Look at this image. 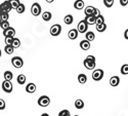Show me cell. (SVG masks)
<instances>
[{
    "instance_id": "obj_35",
    "label": "cell",
    "mask_w": 128,
    "mask_h": 116,
    "mask_svg": "<svg viewBox=\"0 0 128 116\" xmlns=\"http://www.w3.org/2000/svg\"><path fill=\"white\" fill-rule=\"evenodd\" d=\"M70 115L71 114H70V112L68 110H62V111H60L58 113V116H70Z\"/></svg>"
},
{
    "instance_id": "obj_15",
    "label": "cell",
    "mask_w": 128,
    "mask_h": 116,
    "mask_svg": "<svg viewBox=\"0 0 128 116\" xmlns=\"http://www.w3.org/2000/svg\"><path fill=\"white\" fill-rule=\"evenodd\" d=\"M85 22H86L88 25H94L95 24V17H93L92 15L90 16H86L85 17Z\"/></svg>"
},
{
    "instance_id": "obj_13",
    "label": "cell",
    "mask_w": 128,
    "mask_h": 116,
    "mask_svg": "<svg viewBox=\"0 0 128 116\" xmlns=\"http://www.w3.org/2000/svg\"><path fill=\"white\" fill-rule=\"evenodd\" d=\"M119 83H120V78L118 76H113L110 78V84L112 86H118Z\"/></svg>"
},
{
    "instance_id": "obj_41",
    "label": "cell",
    "mask_w": 128,
    "mask_h": 116,
    "mask_svg": "<svg viewBox=\"0 0 128 116\" xmlns=\"http://www.w3.org/2000/svg\"><path fill=\"white\" fill-rule=\"evenodd\" d=\"M54 0H46V2H48V3H52Z\"/></svg>"
},
{
    "instance_id": "obj_36",
    "label": "cell",
    "mask_w": 128,
    "mask_h": 116,
    "mask_svg": "<svg viewBox=\"0 0 128 116\" xmlns=\"http://www.w3.org/2000/svg\"><path fill=\"white\" fill-rule=\"evenodd\" d=\"M12 40H14V37H5V44L12 45Z\"/></svg>"
},
{
    "instance_id": "obj_4",
    "label": "cell",
    "mask_w": 128,
    "mask_h": 116,
    "mask_svg": "<svg viewBox=\"0 0 128 116\" xmlns=\"http://www.w3.org/2000/svg\"><path fill=\"white\" fill-rule=\"evenodd\" d=\"M2 89H3L5 92H7V93H9V92L12 91L14 86H12V83L10 82V80H4V81L2 82Z\"/></svg>"
},
{
    "instance_id": "obj_39",
    "label": "cell",
    "mask_w": 128,
    "mask_h": 116,
    "mask_svg": "<svg viewBox=\"0 0 128 116\" xmlns=\"http://www.w3.org/2000/svg\"><path fill=\"white\" fill-rule=\"evenodd\" d=\"M120 4L122 6H126L128 4V0H120Z\"/></svg>"
},
{
    "instance_id": "obj_43",
    "label": "cell",
    "mask_w": 128,
    "mask_h": 116,
    "mask_svg": "<svg viewBox=\"0 0 128 116\" xmlns=\"http://www.w3.org/2000/svg\"><path fill=\"white\" fill-rule=\"evenodd\" d=\"M0 23H1V19H0Z\"/></svg>"
},
{
    "instance_id": "obj_19",
    "label": "cell",
    "mask_w": 128,
    "mask_h": 116,
    "mask_svg": "<svg viewBox=\"0 0 128 116\" xmlns=\"http://www.w3.org/2000/svg\"><path fill=\"white\" fill-rule=\"evenodd\" d=\"M73 21H74V18L72 15H68L65 17V19H64V22H65L67 25H71L73 23Z\"/></svg>"
},
{
    "instance_id": "obj_30",
    "label": "cell",
    "mask_w": 128,
    "mask_h": 116,
    "mask_svg": "<svg viewBox=\"0 0 128 116\" xmlns=\"http://www.w3.org/2000/svg\"><path fill=\"white\" fill-rule=\"evenodd\" d=\"M9 27V23L8 21H1V23H0V28H1L2 30H5Z\"/></svg>"
},
{
    "instance_id": "obj_2",
    "label": "cell",
    "mask_w": 128,
    "mask_h": 116,
    "mask_svg": "<svg viewBox=\"0 0 128 116\" xmlns=\"http://www.w3.org/2000/svg\"><path fill=\"white\" fill-rule=\"evenodd\" d=\"M12 5L9 3V0H6L3 3L0 4V14H3V13H9L12 10Z\"/></svg>"
},
{
    "instance_id": "obj_20",
    "label": "cell",
    "mask_w": 128,
    "mask_h": 116,
    "mask_svg": "<svg viewBox=\"0 0 128 116\" xmlns=\"http://www.w3.org/2000/svg\"><path fill=\"white\" fill-rule=\"evenodd\" d=\"M18 83L20 84V85H23V84L26 83V76L24 74H20L18 76Z\"/></svg>"
},
{
    "instance_id": "obj_23",
    "label": "cell",
    "mask_w": 128,
    "mask_h": 116,
    "mask_svg": "<svg viewBox=\"0 0 128 116\" xmlns=\"http://www.w3.org/2000/svg\"><path fill=\"white\" fill-rule=\"evenodd\" d=\"M106 25L104 23L96 24V30L98 31V32H104V31H106Z\"/></svg>"
},
{
    "instance_id": "obj_3",
    "label": "cell",
    "mask_w": 128,
    "mask_h": 116,
    "mask_svg": "<svg viewBox=\"0 0 128 116\" xmlns=\"http://www.w3.org/2000/svg\"><path fill=\"white\" fill-rule=\"evenodd\" d=\"M12 66H14V68L20 69V68L23 67L24 61H23L22 58H20V57H14V58L12 59Z\"/></svg>"
},
{
    "instance_id": "obj_34",
    "label": "cell",
    "mask_w": 128,
    "mask_h": 116,
    "mask_svg": "<svg viewBox=\"0 0 128 116\" xmlns=\"http://www.w3.org/2000/svg\"><path fill=\"white\" fill-rule=\"evenodd\" d=\"M0 19H1V21H8V19H9V15H8V13L0 14Z\"/></svg>"
},
{
    "instance_id": "obj_24",
    "label": "cell",
    "mask_w": 128,
    "mask_h": 116,
    "mask_svg": "<svg viewBox=\"0 0 128 116\" xmlns=\"http://www.w3.org/2000/svg\"><path fill=\"white\" fill-rule=\"evenodd\" d=\"M78 81H79L81 84L85 83V82L87 81V76L85 75V74H79V75H78Z\"/></svg>"
},
{
    "instance_id": "obj_8",
    "label": "cell",
    "mask_w": 128,
    "mask_h": 116,
    "mask_svg": "<svg viewBox=\"0 0 128 116\" xmlns=\"http://www.w3.org/2000/svg\"><path fill=\"white\" fill-rule=\"evenodd\" d=\"M62 32V26L58 25V24H56L53 25L51 28H50V34L52 36H58Z\"/></svg>"
},
{
    "instance_id": "obj_17",
    "label": "cell",
    "mask_w": 128,
    "mask_h": 116,
    "mask_svg": "<svg viewBox=\"0 0 128 116\" xmlns=\"http://www.w3.org/2000/svg\"><path fill=\"white\" fill-rule=\"evenodd\" d=\"M85 38H86L88 41H93L95 39V35L93 32H91V31H87L86 35H85Z\"/></svg>"
},
{
    "instance_id": "obj_28",
    "label": "cell",
    "mask_w": 128,
    "mask_h": 116,
    "mask_svg": "<svg viewBox=\"0 0 128 116\" xmlns=\"http://www.w3.org/2000/svg\"><path fill=\"white\" fill-rule=\"evenodd\" d=\"M12 45L14 48H18V47H20V39H18V38H14Z\"/></svg>"
},
{
    "instance_id": "obj_1",
    "label": "cell",
    "mask_w": 128,
    "mask_h": 116,
    "mask_svg": "<svg viewBox=\"0 0 128 116\" xmlns=\"http://www.w3.org/2000/svg\"><path fill=\"white\" fill-rule=\"evenodd\" d=\"M84 66L88 70H93L95 68V58L91 55L87 56L86 59L84 60Z\"/></svg>"
},
{
    "instance_id": "obj_14",
    "label": "cell",
    "mask_w": 128,
    "mask_h": 116,
    "mask_svg": "<svg viewBox=\"0 0 128 116\" xmlns=\"http://www.w3.org/2000/svg\"><path fill=\"white\" fill-rule=\"evenodd\" d=\"M26 91L29 93H33L36 91V85L34 83H28V85L26 86Z\"/></svg>"
},
{
    "instance_id": "obj_33",
    "label": "cell",
    "mask_w": 128,
    "mask_h": 116,
    "mask_svg": "<svg viewBox=\"0 0 128 116\" xmlns=\"http://www.w3.org/2000/svg\"><path fill=\"white\" fill-rule=\"evenodd\" d=\"M104 4L106 7H112L114 4V0H104Z\"/></svg>"
},
{
    "instance_id": "obj_29",
    "label": "cell",
    "mask_w": 128,
    "mask_h": 116,
    "mask_svg": "<svg viewBox=\"0 0 128 116\" xmlns=\"http://www.w3.org/2000/svg\"><path fill=\"white\" fill-rule=\"evenodd\" d=\"M9 3H10V5H12V9H16L20 4V0H9Z\"/></svg>"
},
{
    "instance_id": "obj_9",
    "label": "cell",
    "mask_w": 128,
    "mask_h": 116,
    "mask_svg": "<svg viewBox=\"0 0 128 116\" xmlns=\"http://www.w3.org/2000/svg\"><path fill=\"white\" fill-rule=\"evenodd\" d=\"M31 13L33 16L38 17L41 14V6L39 5V3H34L31 7Z\"/></svg>"
},
{
    "instance_id": "obj_10",
    "label": "cell",
    "mask_w": 128,
    "mask_h": 116,
    "mask_svg": "<svg viewBox=\"0 0 128 116\" xmlns=\"http://www.w3.org/2000/svg\"><path fill=\"white\" fill-rule=\"evenodd\" d=\"M3 35H4L5 37H14V35H16V30L9 26L7 29L3 30Z\"/></svg>"
},
{
    "instance_id": "obj_18",
    "label": "cell",
    "mask_w": 128,
    "mask_h": 116,
    "mask_svg": "<svg viewBox=\"0 0 128 116\" xmlns=\"http://www.w3.org/2000/svg\"><path fill=\"white\" fill-rule=\"evenodd\" d=\"M51 18H52V15L49 12H44L43 14H42V19H43L45 22H48V21H50Z\"/></svg>"
},
{
    "instance_id": "obj_21",
    "label": "cell",
    "mask_w": 128,
    "mask_h": 116,
    "mask_svg": "<svg viewBox=\"0 0 128 116\" xmlns=\"http://www.w3.org/2000/svg\"><path fill=\"white\" fill-rule=\"evenodd\" d=\"M94 9H95V7H93V6H87V7H85V15L86 16H90V15H92L93 14V12H94Z\"/></svg>"
},
{
    "instance_id": "obj_32",
    "label": "cell",
    "mask_w": 128,
    "mask_h": 116,
    "mask_svg": "<svg viewBox=\"0 0 128 116\" xmlns=\"http://www.w3.org/2000/svg\"><path fill=\"white\" fill-rule=\"evenodd\" d=\"M121 73L123 75H127L128 74V64H125L121 67Z\"/></svg>"
},
{
    "instance_id": "obj_22",
    "label": "cell",
    "mask_w": 128,
    "mask_h": 116,
    "mask_svg": "<svg viewBox=\"0 0 128 116\" xmlns=\"http://www.w3.org/2000/svg\"><path fill=\"white\" fill-rule=\"evenodd\" d=\"M14 47L12 45H9V44H6V46L4 47V51L6 52L7 55H12V52H14Z\"/></svg>"
},
{
    "instance_id": "obj_26",
    "label": "cell",
    "mask_w": 128,
    "mask_h": 116,
    "mask_svg": "<svg viewBox=\"0 0 128 116\" xmlns=\"http://www.w3.org/2000/svg\"><path fill=\"white\" fill-rule=\"evenodd\" d=\"M14 77V74L12 73V71H5L4 72V79L5 80H12Z\"/></svg>"
},
{
    "instance_id": "obj_12",
    "label": "cell",
    "mask_w": 128,
    "mask_h": 116,
    "mask_svg": "<svg viewBox=\"0 0 128 116\" xmlns=\"http://www.w3.org/2000/svg\"><path fill=\"white\" fill-rule=\"evenodd\" d=\"M78 30H76V29H72V30H70L69 31V33H68V36H69V38L71 39V40H74V39H76L77 37H78Z\"/></svg>"
},
{
    "instance_id": "obj_38",
    "label": "cell",
    "mask_w": 128,
    "mask_h": 116,
    "mask_svg": "<svg viewBox=\"0 0 128 116\" xmlns=\"http://www.w3.org/2000/svg\"><path fill=\"white\" fill-rule=\"evenodd\" d=\"M100 15V9L98 8H95L94 9V12H93V14H92V16L93 17H95V18H96V17H98Z\"/></svg>"
},
{
    "instance_id": "obj_27",
    "label": "cell",
    "mask_w": 128,
    "mask_h": 116,
    "mask_svg": "<svg viewBox=\"0 0 128 116\" xmlns=\"http://www.w3.org/2000/svg\"><path fill=\"white\" fill-rule=\"evenodd\" d=\"M75 107L77 108V109H83L84 108V103H83V101L82 100H76V102H75Z\"/></svg>"
},
{
    "instance_id": "obj_40",
    "label": "cell",
    "mask_w": 128,
    "mask_h": 116,
    "mask_svg": "<svg viewBox=\"0 0 128 116\" xmlns=\"http://www.w3.org/2000/svg\"><path fill=\"white\" fill-rule=\"evenodd\" d=\"M124 38L128 40V29H127V30L125 31V32H124Z\"/></svg>"
},
{
    "instance_id": "obj_11",
    "label": "cell",
    "mask_w": 128,
    "mask_h": 116,
    "mask_svg": "<svg viewBox=\"0 0 128 116\" xmlns=\"http://www.w3.org/2000/svg\"><path fill=\"white\" fill-rule=\"evenodd\" d=\"M80 47L81 49L83 50H88L90 48V41H88L87 39H85V40H82L80 42Z\"/></svg>"
},
{
    "instance_id": "obj_5",
    "label": "cell",
    "mask_w": 128,
    "mask_h": 116,
    "mask_svg": "<svg viewBox=\"0 0 128 116\" xmlns=\"http://www.w3.org/2000/svg\"><path fill=\"white\" fill-rule=\"evenodd\" d=\"M50 104V99L47 96H42L38 99V105L40 107H47Z\"/></svg>"
},
{
    "instance_id": "obj_42",
    "label": "cell",
    "mask_w": 128,
    "mask_h": 116,
    "mask_svg": "<svg viewBox=\"0 0 128 116\" xmlns=\"http://www.w3.org/2000/svg\"><path fill=\"white\" fill-rule=\"evenodd\" d=\"M0 58H1V49H0Z\"/></svg>"
},
{
    "instance_id": "obj_31",
    "label": "cell",
    "mask_w": 128,
    "mask_h": 116,
    "mask_svg": "<svg viewBox=\"0 0 128 116\" xmlns=\"http://www.w3.org/2000/svg\"><path fill=\"white\" fill-rule=\"evenodd\" d=\"M102 23H104V18L102 15H100L98 17L95 18V25L96 24H102Z\"/></svg>"
},
{
    "instance_id": "obj_16",
    "label": "cell",
    "mask_w": 128,
    "mask_h": 116,
    "mask_svg": "<svg viewBox=\"0 0 128 116\" xmlns=\"http://www.w3.org/2000/svg\"><path fill=\"white\" fill-rule=\"evenodd\" d=\"M74 7L76 9L80 10V9H83L84 8V1L83 0H76L75 3H74Z\"/></svg>"
},
{
    "instance_id": "obj_25",
    "label": "cell",
    "mask_w": 128,
    "mask_h": 116,
    "mask_svg": "<svg viewBox=\"0 0 128 116\" xmlns=\"http://www.w3.org/2000/svg\"><path fill=\"white\" fill-rule=\"evenodd\" d=\"M16 13H18V14H23L25 10H26V7H25V5H24L23 3H20L18 6L16 8Z\"/></svg>"
},
{
    "instance_id": "obj_6",
    "label": "cell",
    "mask_w": 128,
    "mask_h": 116,
    "mask_svg": "<svg viewBox=\"0 0 128 116\" xmlns=\"http://www.w3.org/2000/svg\"><path fill=\"white\" fill-rule=\"evenodd\" d=\"M104 77V71L102 69H96L94 70L93 73H92V79L95 80V81H100L102 80Z\"/></svg>"
},
{
    "instance_id": "obj_37",
    "label": "cell",
    "mask_w": 128,
    "mask_h": 116,
    "mask_svg": "<svg viewBox=\"0 0 128 116\" xmlns=\"http://www.w3.org/2000/svg\"><path fill=\"white\" fill-rule=\"evenodd\" d=\"M5 109V102L4 100L0 99V110H4Z\"/></svg>"
},
{
    "instance_id": "obj_7",
    "label": "cell",
    "mask_w": 128,
    "mask_h": 116,
    "mask_svg": "<svg viewBox=\"0 0 128 116\" xmlns=\"http://www.w3.org/2000/svg\"><path fill=\"white\" fill-rule=\"evenodd\" d=\"M77 30H78L79 33H85V32H87V30H88V24L85 22L84 20L81 21V22H79V24H78Z\"/></svg>"
}]
</instances>
